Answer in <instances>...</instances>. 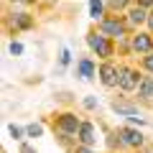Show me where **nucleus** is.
Returning a JSON list of instances; mask_svg holds the SVG:
<instances>
[{
  "instance_id": "1",
  "label": "nucleus",
  "mask_w": 153,
  "mask_h": 153,
  "mask_svg": "<svg viewBox=\"0 0 153 153\" xmlns=\"http://www.w3.org/2000/svg\"><path fill=\"white\" fill-rule=\"evenodd\" d=\"M87 44L92 46V49L97 51V54L102 56V59L112 56V46H110L107 41H105V36H97V33H89V36H87Z\"/></svg>"
},
{
  "instance_id": "2",
  "label": "nucleus",
  "mask_w": 153,
  "mask_h": 153,
  "mask_svg": "<svg viewBox=\"0 0 153 153\" xmlns=\"http://www.w3.org/2000/svg\"><path fill=\"white\" fill-rule=\"evenodd\" d=\"M140 87V79H138V71L133 69H120V89L133 92V89Z\"/></svg>"
},
{
  "instance_id": "3",
  "label": "nucleus",
  "mask_w": 153,
  "mask_h": 153,
  "mask_svg": "<svg viewBox=\"0 0 153 153\" xmlns=\"http://www.w3.org/2000/svg\"><path fill=\"white\" fill-rule=\"evenodd\" d=\"M100 76H102V84H105V87H115V84H120V69H115L112 64H102V66H100Z\"/></svg>"
},
{
  "instance_id": "4",
  "label": "nucleus",
  "mask_w": 153,
  "mask_h": 153,
  "mask_svg": "<svg viewBox=\"0 0 153 153\" xmlns=\"http://www.w3.org/2000/svg\"><path fill=\"white\" fill-rule=\"evenodd\" d=\"M56 123H59V128L64 133H76V130H79V120H76L74 115H61Z\"/></svg>"
},
{
  "instance_id": "5",
  "label": "nucleus",
  "mask_w": 153,
  "mask_h": 153,
  "mask_svg": "<svg viewBox=\"0 0 153 153\" xmlns=\"http://www.w3.org/2000/svg\"><path fill=\"white\" fill-rule=\"evenodd\" d=\"M133 49L140 51V54H146V51H151V49H153V38H151V36H146V33H140V36L133 38Z\"/></svg>"
},
{
  "instance_id": "6",
  "label": "nucleus",
  "mask_w": 153,
  "mask_h": 153,
  "mask_svg": "<svg viewBox=\"0 0 153 153\" xmlns=\"http://www.w3.org/2000/svg\"><path fill=\"white\" fill-rule=\"evenodd\" d=\"M102 31L110 33V36H117V38H120L123 33H125V26H123L117 18H115V21H102Z\"/></svg>"
},
{
  "instance_id": "7",
  "label": "nucleus",
  "mask_w": 153,
  "mask_h": 153,
  "mask_svg": "<svg viewBox=\"0 0 153 153\" xmlns=\"http://www.w3.org/2000/svg\"><path fill=\"white\" fill-rule=\"evenodd\" d=\"M120 135L125 138L128 146H143V135L138 130H133V128H120Z\"/></svg>"
},
{
  "instance_id": "8",
  "label": "nucleus",
  "mask_w": 153,
  "mask_h": 153,
  "mask_svg": "<svg viewBox=\"0 0 153 153\" xmlns=\"http://www.w3.org/2000/svg\"><path fill=\"white\" fill-rule=\"evenodd\" d=\"M79 140H82L84 146H92V143L97 140V138H94V128L89 125V123H82V125H79Z\"/></svg>"
},
{
  "instance_id": "9",
  "label": "nucleus",
  "mask_w": 153,
  "mask_h": 153,
  "mask_svg": "<svg viewBox=\"0 0 153 153\" xmlns=\"http://www.w3.org/2000/svg\"><path fill=\"white\" fill-rule=\"evenodd\" d=\"M138 97L140 100H153V76H146V79H143L140 82V87H138Z\"/></svg>"
},
{
  "instance_id": "10",
  "label": "nucleus",
  "mask_w": 153,
  "mask_h": 153,
  "mask_svg": "<svg viewBox=\"0 0 153 153\" xmlns=\"http://www.w3.org/2000/svg\"><path fill=\"white\" fill-rule=\"evenodd\" d=\"M112 110H117V112H123V115H138V107L135 105H128V102H120V100H115L112 102Z\"/></svg>"
},
{
  "instance_id": "11",
  "label": "nucleus",
  "mask_w": 153,
  "mask_h": 153,
  "mask_svg": "<svg viewBox=\"0 0 153 153\" xmlns=\"http://www.w3.org/2000/svg\"><path fill=\"white\" fill-rule=\"evenodd\" d=\"M79 76H82V79H92V76H94V64L89 59L79 61Z\"/></svg>"
},
{
  "instance_id": "12",
  "label": "nucleus",
  "mask_w": 153,
  "mask_h": 153,
  "mask_svg": "<svg viewBox=\"0 0 153 153\" xmlns=\"http://www.w3.org/2000/svg\"><path fill=\"white\" fill-rule=\"evenodd\" d=\"M130 21L133 23H143V21H148V16H146V10L138 5V8H133V10H130Z\"/></svg>"
},
{
  "instance_id": "13",
  "label": "nucleus",
  "mask_w": 153,
  "mask_h": 153,
  "mask_svg": "<svg viewBox=\"0 0 153 153\" xmlns=\"http://www.w3.org/2000/svg\"><path fill=\"white\" fill-rule=\"evenodd\" d=\"M89 13H92L94 21L102 18V0H89Z\"/></svg>"
},
{
  "instance_id": "14",
  "label": "nucleus",
  "mask_w": 153,
  "mask_h": 153,
  "mask_svg": "<svg viewBox=\"0 0 153 153\" xmlns=\"http://www.w3.org/2000/svg\"><path fill=\"white\" fill-rule=\"evenodd\" d=\"M13 26H16V28H28V26H31V18H28V16H16V18H13Z\"/></svg>"
},
{
  "instance_id": "15",
  "label": "nucleus",
  "mask_w": 153,
  "mask_h": 153,
  "mask_svg": "<svg viewBox=\"0 0 153 153\" xmlns=\"http://www.w3.org/2000/svg\"><path fill=\"white\" fill-rule=\"evenodd\" d=\"M26 133H28V135H31V138H38V135H41V133H44V128H41V125H36V123H33V125H28V128H26Z\"/></svg>"
},
{
  "instance_id": "16",
  "label": "nucleus",
  "mask_w": 153,
  "mask_h": 153,
  "mask_svg": "<svg viewBox=\"0 0 153 153\" xmlns=\"http://www.w3.org/2000/svg\"><path fill=\"white\" fill-rule=\"evenodd\" d=\"M84 107H87V110H94V107H97V100H94V97H87V100H84Z\"/></svg>"
},
{
  "instance_id": "17",
  "label": "nucleus",
  "mask_w": 153,
  "mask_h": 153,
  "mask_svg": "<svg viewBox=\"0 0 153 153\" xmlns=\"http://www.w3.org/2000/svg\"><path fill=\"white\" fill-rule=\"evenodd\" d=\"M10 54H23V46L13 41V44H10Z\"/></svg>"
},
{
  "instance_id": "18",
  "label": "nucleus",
  "mask_w": 153,
  "mask_h": 153,
  "mask_svg": "<svg viewBox=\"0 0 153 153\" xmlns=\"http://www.w3.org/2000/svg\"><path fill=\"white\" fill-rule=\"evenodd\" d=\"M10 135H13V138H21V135H23V130H21L18 125H10Z\"/></svg>"
},
{
  "instance_id": "19",
  "label": "nucleus",
  "mask_w": 153,
  "mask_h": 153,
  "mask_svg": "<svg viewBox=\"0 0 153 153\" xmlns=\"http://www.w3.org/2000/svg\"><path fill=\"white\" fill-rule=\"evenodd\" d=\"M143 64H146V69H148V71H153V54H151V56H146V59H143Z\"/></svg>"
},
{
  "instance_id": "20",
  "label": "nucleus",
  "mask_w": 153,
  "mask_h": 153,
  "mask_svg": "<svg viewBox=\"0 0 153 153\" xmlns=\"http://www.w3.org/2000/svg\"><path fill=\"white\" fill-rule=\"evenodd\" d=\"M112 3V8H125L128 5V0H110Z\"/></svg>"
},
{
  "instance_id": "21",
  "label": "nucleus",
  "mask_w": 153,
  "mask_h": 153,
  "mask_svg": "<svg viewBox=\"0 0 153 153\" xmlns=\"http://www.w3.org/2000/svg\"><path fill=\"white\" fill-rule=\"evenodd\" d=\"M128 120H130V123H138V125H146V120H143V117H138V115H130Z\"/></svg>"
},
{
  "instance_id": "22",
  "label": "nucleus",
  "mask_w": 153,
  "mask_h": 153,
  "mask_svg": "<svg viewBox=\"0 0 153 153\" xmlns=\"http://www.w3.org/2000/svg\"><path fill=\"white\" fill-rule=\"evenodd\" d=\"M21 153H36V151H33L31 146H23V148H21Z\"/></svg>"
},
{
  "instance_id": "23",
  "label": "nucleus",
  "mask_w": 153,
  "mask_h": 153,
  "mask_svg": "<svg viewBox=\"0 0 153 153\" xmlns=\"http://www.w3.org/2000/svg\"><path fill=\"white\" fill-rule=\"evenodd\" d=\"M148 5H153V0H140V8H148Z\"/></svg>"
},
{
  "instance_id": "24",
  "label": "nucleus",
  "mask_w": 153,
  "mask_h": 153,
  "mask_svg": "<svg viewBox=\"0 0 153 153\" xmlns=\"http://www.w3.org/2000/svg\"><path fill=\"white\" fill-rule=\"evenodd\" d=\"M76 153H92V151H89V148H79Z\"/></svg>"
},
{
  "instance_id": "25",
  "label": "nucleus",
  "mask_w": 153,
  "mask_h": 153,
  "mask_svg": "<svg viewBox=\"0 0 153 153\" xmlns=\"http://www.w3.org/2000/svg\"><path fill=\"white\" fill-rule=\"evenodd\" d=\"M148 23H151V28H153V13H151V18H148Z\"/></svg>"
},
{
  "instance_id": "26",
  "label": "nucleus",
  "mask_w": 153,
  "mask_h": 153,
  "mask_svg": "<svg viewBox=\"0 0 153 153\" xmlns=\"http://www.w3.org/2000/svg\"><path fill=\"white\" fill-rule=\"evenodd\" d=\"M148 153H153V151H148Z\"/></svg>"
}]
</instances>
